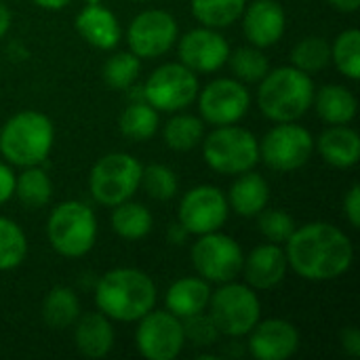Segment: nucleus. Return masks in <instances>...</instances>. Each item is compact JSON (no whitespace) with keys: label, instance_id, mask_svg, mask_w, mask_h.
I'll use <instances>...</instances> for the list:
<instances>
[{"label":"nucleus","instance_id":"22","mask_svg":"<svg viewBox=\"0 0 360 360\" xmlns=\"http://www.w3.org/2000/svg\"><path fill=\"white\" fill-rule=\"evenodd\" d=\"M319 152L329 165L350 169L360 160L359 133L346 124H333L319 137Z\"/></svg>","mask_w":360,"mask_h":360},{"label":"nucleus","instance_id":"2","mask_svg":"<svg viewBox=\"0 0 360 360\" xmlns=\"http://www.w3.org/2000/svg\"><path fill=\"white\" fill-rule=\"evenodd\" d=\"M95 302L101 314L122 323H135L154 310L156 287L152 278L135 268L110 270L95 289Z\"/></svg>","mask_w":360,"mask_h":360},{"label":"nucleus","instance_id":"23","mask_svg":"<svg viewBox=\"0 0 360 360\" xmlns=\"http://www.w3.org/2000/svg\"><path fill=\"white\" fill-rule=\"evenodd\" d=\"M211 287L205 278H179L167 291V310L177 319H188L192 314L205 312L209 306Z\"/></svg>","mask_w":360,"mask_h":360},{"label":"nucleus","instance_id":"1","mask_svg":"<svg viewBox=\"0 0 360 360\" xmlns=\"http://www.w3.org/2000/svg\"><path fill=\"white\" fill-rule=\"evenodd\" d=\"M287 245V264L306 281L323 283L344 276L354 257L350 238L333 224L314 221L295 228Z\"/></svg>","mask_w":360,"mask_h":360},{"label":"nucleus","instance_id":"6","mask_svg":"<svg viewBox=\"0 0 360 360\" xmlns=\"http://www.w3.org/2000/svg\"><path fill=\"white\" fill-rule=\"evenodd\" d=\"M46 234L51 247L59 255L82 257L93 249L97 238L95 213L84 202H61L49 217Z\"/></svg>","mask_w":360,"mask_h":360},{"label":"nucleus","instance_id":"32","mask_svg":"<svg viewBox=\"0 0 360 360\" xmlns=\"http://www.w3.org/2000/svg\"><path fill=\"white\" fill-rule=\"evenodd\" d=\"M329 61H331V44L321 36L302 38L291 51L293 68H297L306 74H316V72L325 70L329 65Z\"/></svg>","mask_w":360,"mask_h":360},{"label":"nucleus","instance_id":"8","mask_svg":"<svg viewBox=\"0 0 360 360\" xmlns=\"http://www.w3.org/2000/svg\"><path fill=\"white\" fill-rule=\"evenodd\" d=\"M141 165L131 154L114 152L99 158L91 171L89 188L99 205L116 207L129 200L141 186Z\"/></svg>","mask_w":360,"mask_h":360},{"label":"nucleus","instance_id":"10","mask_svg":"<svg viewBox=\"0 0 360 360\" xmlns=\"http://www.w3.org/2000/svg\"><path fill=\"white\" fill-rule=\"evenodd\" d=\"M192 264L207 283H230L243 272L245 255L240 245L219 232L200 234L192 247Z\"/></svg>","mask_w":360,"mask_h":360},{"label":"nucleus","instance_id":"30","mask_svg":"<svg viewBox=\"0 0 360 360\" xmlns=\"http://www.w3.org/2000/svg\"><path fill=\"white\" fill-rule=\"evenodd\" d=\"M158 129V112L146 101L131 103L120 116V131L131 141H146Z\"/></svg>","mask_w":360,"mask_h":360},{"label":"nucleus","instance_id":"20","mask_svg":"<svg viewBox=\"0 0 360 360\" xmlns=\"http://www.w3.org/2000/svg\"><path fill=\"white\" fill-rule=\"evenodd\" d=\"M76 30L89 44L103 49V51L114 49L122 36V30H120L116 15L110 8L101 6L99 2H91L89 6H84L78 13Z\"/></svg>","mask_w":360,"mask_h":360},{"label":"nucleus","instance_id":"41","mask_svg":"<svg viewBox=\"0 0 360 360\" xmlns=\"http://www.w3.org/2000/svg\"><path fill=\"white\" fill-rule=\"evenodd\" d=\"M15 194V173L0 162V205H4Z\"/></svg>","mask_w":360,"mask_h":360},{"label":"nucleus","instance_id":"33","mask_svg":"<svg viewBox=\"0 0 360 360\" xmlns=\"http://www.w3.org/2000/svg\"><path fill=\"white\" fill-rule=\"evenodd\" d=\"M27 253V240L23 230L6 219L0 217V270H13L17 268Z\"/></svg>","mask_w":360,"mask_h":360},{"label":"nucleus","instance_id":"7","mask_svg":"<svg viewBox=\"0 0 360 360\" xmlns=\"http://www.w3.org/2000/svg\"><path fill=\"white\" fill-rule=\"evenodd\" d=\"M209 316L213 319L221 335L243 338L259 323L262 304L253 289L230 281L224 283V287L215 293L211 291Z\"/></svg>","mask_w":360,"mask_h":360},{"label":"nucleus","instance_id":"15","mask_svg":"<svg viewBox=\"0 0 360 360\" xmlns=\"http://www.w3.org/2000/svg\"><path fill=\"white\" fill-rule=\"evenodd\" d=\"M228 200L215 186H198L190 190L179 202V224L188 234L217 232L228 219Z\"/></svg>","mask_w":360,"mask_h":360},{"label":"nucleus","instance_id":"4","mask_svg":"<svg viewBox=\"0 0 360 360\" xmlns=\"http://www.w3.org/2000/svg\"><path fill=\"white\" fill-rule=\"evenodd\" d=\"M53 122L40 112H19L0 131V152L17 167H38L51 152Z\"/></svg>","mask_w":360,"mask_h":360},{"label":"nucleus","instance_id":"21","mask_svg":"<svg viewBox=\"0 0 360 360\" xmlns=\"http://www.w3.org/2000/svg\"><path fill=\"white\" fill-rule=\"evenodd\" d=\"M74 344L86 359H103L114 346V329L105 314L89 312L76 319Z\"/></svg>","mask_w":360,"mask_h":360},{"label":"nucleus","instance_id":"24","mask_svg":"<svg viewBox=\"0 0 360 360\" xmlns=\"http://www.w3.org/2000/svg\"><path fill=\"white\" fill-rule=\"evenodd\" d=\"M270 200V186L268 181L253 171L240 173V177L232 184L228 194V205L243 217H253L266 209Z\"/></svg>","mask_w":360,"mask_h":360},{"label":"nucleus","instance_id":"3","mask_svg":"<svg viewBox=\"0 0 360 360\" xmlns=\"http://www.w3.org/2000/svg\"><path fill=\"white\" fill-rule=\"evenodd\" d=\"M259 82L257 103L274 122H295L312 105L314 82L310 74L293 65L268 72Z\"/></svg>","mask_w":360,"mask_h":360},{"label":"nucleus","instance_id":"11","mask_svg":"<svg viewBox=\"0 0 360 360\" xmlns=\"http://www.w3.org/2000/svg\"><path fill=\"white\" fill-rule=\"evenodd\" d=\"M312 150L314 139L310 131L293 122H281L278 127L270 129L259 143L262 160L281 173L302 169L310 160Z\"/></svg>","mask_w":360,"mask_h":360},{"label":"nucleus","instance_id":"16","mask_svg":"<svg viewBox=\"0 0 360 360\" xmlns=\"http://www.w3.org/2000/svg\"><path fill=\"white\" fill-rule=\"evenodd\" d=\"M230 57V46L213 27H198L179 40V59L194 74L217 72Z\"/></svg>","mask_w":360,"mask_h":360},{"label":"nucleus","instance_id":"38","mask_svg":"<svg viewBox=\"0 0 360 360\" xmlns=\"http://www.w3.org/2000/svg\"><path fill=\"white\" fill-rule=\"evenodd\" d=\"M259 215V221H257V228L259 232L274 245H281V243H287L289 236L293 234L295 230V221L289 213L285 211H278V209H264L257 213Z\"/></svg>","mask_w":360,"mask_h":360},{"label":"nucleus","instance_id":"43","mask_svg":"<svg viewBox=\"0 0 360 360\" xmlns=\"http://www.w3.org/2000/svg\"><path fill=\"white\" fill-rule=\"evenodd\" d=\"M327 2L342 13H354L360 6V0H327Z\"/></svg>","mask_w":360,"mask_h":360},{"label":"nucleus","instance_id":"37","mask_svg":"<svg viewBox=\"0 0 360 360\" xmlns=\"http://www.w3.org/2000/svg\"><path fill=\"white\" fill-rule=\"evenodd\" d=\"M141 184L148 196L156 200H171L177 194V177L165 165H150L141 171Z\"/></svg>","mask_w":360,"mask_h":360},{"label":"nucleus","instance_id":"42","mask_svg":"<svg viewBox=\"0 0 360 360\" xmlns=\"http://www.w3.org/2000/svg\"><path fill=\"white\" fill-rule=\"evenodd\" d=\"M342 346L350 356H360V333L356 327H348L342 331Z\"/></svg>","mask_w":360,"mask_h":360},{"label":"nucleus","instance_id":"5","mask_svg":"<svg viewBox=\"0 0 360 360\" xmlns=\"http://www.w3.org/2000/svg\"><path fill=\"white\" fill-rule=\"evenodd\" d=\"M202 154L213 171L240 175L259 162V141L243 127L224 124L209 133V137H202Z\"/></svg>","mask_w":360,"mask_h":360},{"label":"nucleus","instance_id":"44","mask_svg":"<svg viewBox=\"0 0 360 360\" xmlns=\"http://www.w3.org/2000/svg\"><path fill=\"white\" fill-rule=\"evenodd\" d=\"M186 236H188V230H186L181 224H177V226H171V230H169V240H171V243H175V245H181V243L186 240Z\"/></svg>","mask_w":360,"mask_h":360},{"label":"nucleus","instance_id":"13","mask_svg":"<svg viewBox=\"0 0 360 360\" xmlns=\"http://www.w3.org/2000/svg\"><path fill=\"white\" fill-rule=\"evenodd\" d=\"M127 40L131 46V53L143 59H154L165 55L177 40V21L167 11H143L139 13L129 30Z\"/></svg>","mask_w":360,"mask_h":360},{"label":"nucleus","instance_id":"36","mask_svg":"<svg viewBox=\"0 0 360 360\" xmlns=\"http://www.w3.org/2000/svg\"><path fill=\"white\" fill-rule=\"evenodd\" d=\"M141 70L139 57L135 53H118L108 59L103 65V80L116 89V91H127L133 86Z\"/></svg>","mask_w":360,"mask_h":360},{"label":"nucleus","instance_id":"34","mask_svg":"<svg viewBox=\"0 0 360 360\" xmlns=\"http://www.w3.org/2000/svg\"><path fill=\"white\" fill-rule=\"evenodd\" d=\"M331 59L335 61L338 70L348 76L350 80L360 78V32L346 30L338 36L331 46Z\"/></svg>","mask_w":360,"mask_h":360},{"label":"nucleus","instance_id":"18","mask_svg":"<svg viewBox=\"0 0 360 360\" xmlns=\"http://www.w3.org/2000/svg\"><path fill=\"white\" fill-rule=\"evenodd\" d=\"M243 13V30L253 46L266 49L281 40L285 32V11L276 0H255L251 6H245Z\"/></svg>","mask_w":360,"mask_h":360},{"label":"nucleus","instance_id":"27","mask_svg":"<svg viewBox=\"0 0 360 360\" xmlns=\"http://www.w3.org/2000/svg\"><path fill=\"white\" fill-rule=\"evenodd\" d=\"M112 228L120 238L139 240L152 230V213L139 202H120L112 213Z\"/></svg>","mask_w":360,"mask_h":360},{"label":"nucleus","instance_id":"14","mask_svg":"<svg viewBox=\"0 0 360 360\" xmlns=\"http://www.w3.org/2000/svg\"><path fill=\"white\" fill-rule=\"evenodd\" d=\"M249 105H251L249 91L240 80H232V78H217L209 82L198 97V108L202 118L215 127L236 124L249 112Z\"/></svg>","mask_w":360,"mask_h":360},{"label":"nucleus","instance_id":"47","mask_svg":"<svg viewBox=\"0 0 360 360\" xmlns=\"http://www.w3.org/2000/svg\"><path fill=\"white\" fill-rule=\"evenodd\" d=\"M91 2H99V0H91Z\"/></svg>","mask_w":360,"mask_h":360},{"label":"nucleus","instance_id":"17","mask_svg":"<svg viewBox=\"0 0 360 360\" xmlns=\"http://www.w3.org/2000/svg\"><path fill=\"white\" fill-rule=\"evenodd\" d=\"M249 333V352L257 360H287L300 348L297 329L283 319L257 323Z\"/></svg>","mask_w":360,"mask_h":360},{"label":"nucleus","instance_id":"31","mask_svg":"<svg viewBox=\"0 0 360 360\" xmlns=\"http://www.w3.org/2000/svg\"><path fill=\"white\" fill-rule=\"evenodd\" d=\"M205 137V122L190 114H179L165 124V141L171 150L188 152Z\"/></svg>","mask_w":360,"mask_h":360},{"label":"nucleus","instance_id":"39","mask_svg":"<svg viewBox=\"0 0 360 360\" xmlns=\"http://www.w3.org/2000/svg\"><path fill=\"white\" fill-rule=\"evenodd\" d=\"M181 325H184V338H186V342H190L196 348L213 346L217 342V338L221 335L219 329L215 327L213 319L207 316L205 312H198V314H192V316L184 319Z\"/></svg>","mask_w":360,"mask_h":360},{"label":"nucleus","instance_id":"12","mask_svg":"<svg viewBox=\"0 0 360 360\" xmlns=\"http://www.w3.org/2000/svg\"><path fill=\"white\" fill-rule=\"evenodd\" d=\"M135 344L148 360H173L186 344L181 319L165 310H150L139 319Z\"/></svg>","mask_w":360,"mask_h":360},{"label":"nucleus","instance_id":"25","mask_svg":"<svg viewBox=\"0 0 360 360\" xmlns=\"http://www.w3.org/2000/svg\"><path fill=\"white\" fill-rule=\"evenodd\" d=\"M312 103L316 105L319 116L329 124H348L356 116V97L350 89L340 84H327L319 93L314 91Z\"/></svg>","mask_w":360,"mask_h":360},{"label":"nucleus","instance_id":"46","mask_svg":"<svg viewBox=\"0 0 360 360\" xmlns=\"http://www.w3.org/2000/svg\"><path fill=\"white\" fill-rule=\"evenodd\" d=\"M34 2L40 4L42 8H49V11H59V8L70 4V0H34Z\"/></svg>","mask_w":360,"mask_h":360},{"label":"nucleus","instance_id":"29","mask_svg":"<svg viewBox=\"0 0 360 360\" xmlns=\"http://www.w3.org/2000/svg\"><path fill=\"white\" fill-rule=\"evenodd\" d=\"M15 194L27 209H40L51 200L53 186L42 169L25 167V171L15 177Z\"/></svg>","mask_w":360,"mask_h":360},{"label":"nucleus","instance_id":"40","mask_svg":"<svg viewBox=\"0 0 360 360\" xmlns=\"http://www.w3.org/2000/svg\"><path fill=\"white\" fill-rule=\"evenodd\" d=\"M344 213L352 228H360V186L354 184L344 198Z\"/></svg>","mask_w":360,"mask_h":360},{"label":"nucleus","instance_id":"9","mask_svg":"<svg viewBox=\"0 0 360 360\" xmlns=\"http://www.w3.org/2000/svg\"><path fill=\"white\" fill-rule=\"evenodd\" d=\"M141 91L156 112H177L196 99L198 78L184 63H165L150 74Z\"/></svg>","mask_w":360,"mask_h":360},{"label":"nucleus","instance_id":"28","mask_svg":"<svg viewBox=\"0 0 360 360\" xmlns=\"http://www.w3.org/2000/svg\"><path fill=\"white\" fill-rule=\"evenodd\" d=\"M247 0H192V13L205 27H228L243 17Z\"/></svg>","mask_w":360,"mask_h":360},{"label":"nucleus","instance_id":"35","mask_svg":"<svg viewBox=\"0 0 360 360\" xmlns=\"http://www.w3.org/2000/svg\"><path fill=\"white\" fill-rule=\"evenodd\" d=\"M228 61L240 82H259L270 72L268 57L257 46L238 49L228 57Z\"/></svg>","mask_w":360,"mask_h":360},{"label":"nucleus","instance_id":"26","mask_svg":"<svg viewBox=\"0 0 360 360\" xmlns=\"http://www.w3.org/2000/svg\"><path fill=\"white\" fill-rule=\"evenodd\" d=\"M80 316V304L72 289L55 287L42 302V321L51 329H68Z\"/></svg>","mask_w":360,"mask_h":360},{"label":"nucleus","instance_id":"19","mask_svg":"<svg viewBox=\"0 0 360 360\" xmlns=\"http://www.w3.org/2000/svg\"><path fill=\"white\" fill-rule=\"evenodd\" d=\"M287 255L274 243L255 247L243 264L247 283L255 289H272L281 285L287 274Z\"/></svg>","mask_w":360,"mask_h":360},{"label":"nucleus","instance_id":"45","mask_svg":"<svg viewBox=\"0 0 360 360\" xmlns=\"http://www.w3.org/2000/svg\"><path fill=\"white\" fill-rule=\"evenodd\" d=\"M11 27V11L0 2V38L8 32Z\"/></svg>","mask_w":360,"mask_h":360}]
</instances>
